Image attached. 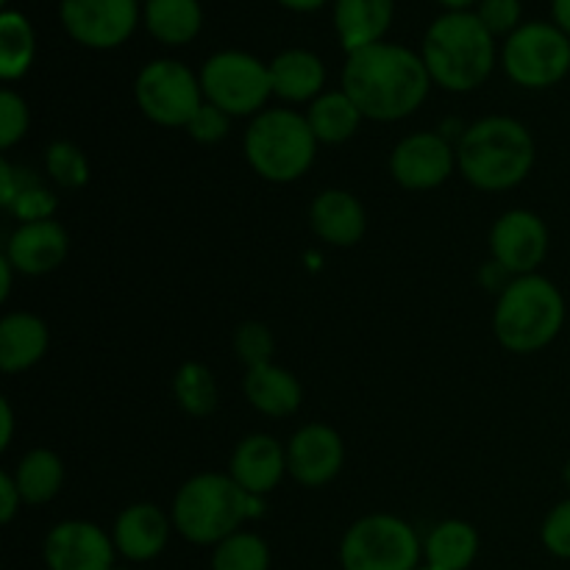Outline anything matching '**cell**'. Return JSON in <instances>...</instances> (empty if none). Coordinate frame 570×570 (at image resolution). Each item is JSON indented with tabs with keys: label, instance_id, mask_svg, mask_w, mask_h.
I'll use <instances>...</instances> for the list:
<instances>
[{
	"label": "cell",
	"instance_id": "cell-14",
	"mask_svg": "<svg viewBox=\"0 0 570 570\" xmlns=\"http://www.w3.org/2000/svg\"><path fill=\"white\" fill-rule=\"evenodd\" d=\"M45 562L50 570H111L115 540L87 521H65L45 538Z\"/></svg>",
	"mask_w": 570,
	"mask_h": 570
},
{
	"label": "cell",
	"instance_id": "cell-28",
	"mask_svg": "<svg viewBox=\"0 0 570 570\" xmlns=\"http://www.w3.org/2000/svg\"><path fill=\"white\" fill-rule=\"evenodd\" d=\"M145 20L156 39L184 45L200 31V6L198 0H148Z\"/></svg>",
	"mask_w": 570,
	"mask_h": 570
},
{
	"label": "cell",
	"instance_id": "cell-41",
	"mask_svg": "<svg viewBox=\"0 0 570 570\" xmlns=\"http://www.w3.org/2000/svg\"><path fill=\"white\" fill-rule=\"evenodd\" d=\"M554 17L557 26L566 33H570V0H554Z\"/></svg>",
	"mask_w": 570,
	"mask_h": 570
},
{
	"label": "cell",
	"instance_id": "cell-13",
	"mask_svg": "<svg viewBox=\"0 0 570 570\" xmlns=\"http://www.w3.org/2000/svg\"><path fill=\"white\" fill-rule=\"evenodd\" d=\"M456 165V148L440 134L421 131L401 139L390 156V173L406 189H434L451 176Z\"/></svg>",
	"mask_w": 570,
	"mask_h": 570
},
{
	"label": "cell",
	"instance_id": "cell-45",
	"mask_svg": "<svg viewBox=\"0 0 570 570\" xmlns=\"http://www.w3.org/2000/svg\"><path fill=\"white\" fill-rule=\"evenodd\" d=\"M417 570H432V568H417Z\"/></svg>",
	"mask_w": 570,
	"mask_h": 570
},
{
	"label": "cell",
	"instance_id": "cell-2",
	"mask_svg": "<svg viewBox=\"0 0 570 570\" xmlns=\"http://www.w3.org/2000/svg\"><path fill=\"white\" fill-rule=\"evenodd\" d=\"M456 167L476 189L504 193L518 187L534 167V139L512 117H484L460 137Z\"/></svg>",
	"mask_w": 570,
	"mask_h": 570
},
{
	"label": "cell",
	"instance_id": "cell-30",
	"mask_svg": "<svg viewBox=\"0 0 570 570\" xmlns=\"http://www.w3.org/2000/svg\"><path fill=\"white\" fill-rule=\"evenodd\" d=\"M173 393H176L181 410L195 417L212 415L217 406V382L209 367L200 362H187L178 367L176 379H173Z\"/></svg>",
	"mask_w": 570,
	"mask_h": 570
},
{
	"label": "cell",
	"instance_id": "cell-37",
	"mask_svg": "<svg viewBox=\"0 0 570 570\" xmlns=\"http://www.w3.org/2000/svg\"><path fill=\"white\" fill-rule=\"evenodd\" d=\"M521 17V3L518 0H484L479 9V20L484 22L490 33H507L515 28Z\"/></svg>",
	"mask_w": 570,
	"mask_h": 570
},
{
	"label": "cell",
	"instance_id": "cell-8",
	"mask_svg": "<svg viewBox=\"0 0 570 570\" xmlns=\"http://www.w3.org/2000/svg\"><path fill=\"white\" fill-rule=\"evenodd\" d=\"M200 87L209 104L226 111L228 117L254 115L273 92L271 67H265L250 53L226 50L206 61L200 72Z\"/></svg>",
	"mask_w": 570,
	"mask_h": 570
},
{
	"label": "cell",
	"instance_id": "cell-43",
	"mask_svg": "<svg viewBox=\"0 0 570 570\" xmlns=\"http://www.w3.org/2000/svg\"><path fill=\"white\" fill-rule=\"evenodd\" d=\"M445 6H454V9H462V6H468L471 3V0H443Z\"/></svg>",
	"mask_w": 570,
	"mask_h": 570
},
{
	"label": "cell",
	"instance_id": "cell-44",
	"mask_svg": "<svg viewBox=\"0 0 570 570\" xmlns=\"http://www.w3.org/2000/svg\"><path fill=\"white\" fill-rule=\"evenodd\" d=\"M566 482H568V488H570V462L566 465Z\"/></svg>",
	"mask_w": 570,
	"mask_h": 570
},
{
	"label": "cell",
	"instance_id": "cell-20",
	"mask_svg": "<svg viewBox=\"0 0 570 570\" xmlns=\"http://www.w3.org/2000/svg\"><path fill=\"white\" fill-rule=\"evenodd\" d=\"M48 351V326L31 312H11L0 321V367L20 373L37 365Z\"/></svg>",
	"mask_w": 570,
	"mask_h": 570
},
{
	"label": "cell",
	"instance_id": "cell-46",
	"mask_svg": "<svg viewBox=\"0 0 570 570\" xmlns=\"http://www.w3.org/2000/svg\"><path fill=\"white\" fill-rule=\"evenodd\" d=\"M111 570H122V568H111Z\"/></svg>",
	"mask_w": 570,
	"mask_h": 570
},
{
	"label": "cell",
	"instance_id": "cell-17",
	"mask_svg": "<svg viewBox=\"0 0 570 570\" xmlns=\"http://www.w3.org/2000/svg\"><path fill=\"white\" fill-rule=\"evenodd\" d=\"M287 473V449L271 434H250L234 449L228 476L250 495H267Z\"/></svg>",
	"mask_w": 570,
	"mask_h": 570
},
{
	"label": "cell",
	"instance_id": "cell-22",
	"mask_svg": "<svg viewBox=\"0 0 570 570\" xmlns=\"http://www.w3.org/2000/svg\"><path fill=\"white\" fill-rule=\"evenodd\" d=\"M243 387L245 399H248L262 415L271 417L293 415L301 406V399H304V390H301L298 379L289 371H284V367L273 365V362L250 367V371L245 373Z\"/></svg>",
	"mask_w": 570,
	"mask_h": 570
},
{
	"label": "cell",
	"instance_id": "cell-31",
	"mask_svg": "<svg viewBox=\"0 0 570 570\" xmlns=\"http://www.w3.org/2000/svg\"><path fill=\"white\" fill-rule=\"evenodd\" d=\"M271 568V549L259 534L234 532L223 543L215 546L212 570H267Z\"/></svg>",
	"mask_w": 570,
	"mask_h": 570
},
{
	"label": "cell",
	"instance_id": "cell-42",
	"mask_svg": "<svg viewBox=\"0 0 570 570\" xmlns=\"http://www.w3.org/2000/svg\"><path fill=\"white\" fill-rule=\"evenodd\" d=\"M284 6H289V9H298V11H312L317 9V6H323L326 0H282Z\"/></svg>",
	"mask_w": 570,
	"mask_h": 570
},
{
	"label": "cell",
	"instance_id": "cell-23",
	"mask_svg": "<svg viewBox=\"0 0 570 570\" xmlns=\"http://www.w3.org/2000/svg\"><path fill=\"white\" fill-rule=\"evenodd\" d=\"M0 200L6 209L22 223L50 220L56 212V195L39 184L31 170L11 167L9 161H0Z\"/></svg>",
	"mask_w": 570,
	"mask_h": 570
},
{
	"label": "cell",
	"instance_id": "cell-12",
	"mask_svg": "<svg viewBox=\"0 0 570 570\" xmlns=\"http://www.w3.org/2000/svg\"><path fill=\"white\" fill-rule=\"evenodd\" d=\"M490 248H493L495 265L501 271L529 276L546 259L549 232L534 212L512 209L495 220L493 232H490Z\"/></svg>",
	"mask_w": 570,
	"mask_h": 570
},
{
	"label": "cell",
	"instance_id": "cell-5",
	"mask_svg": "<svg viewBox=\"0 0 570 570\" xmlns=\"http://www.w3.org/2000/svg\"><path fill=\"white\" fill-rule=\"evenodd\" d=\"M566 301L549 278L529 273L510 282L493 312L499 343L512 354H534L560 334Z\"/></svg>",
	"mask_w": 570,
	"mask_h": 570
},
{
	"label": "cell",
	"instance_id": "cell-40",
	"mask_svg": "<svg viewBox=\"0 0 570 570\" xmlns=\"http://www.w3.org/2000/svg\"><path fill=\"white\" fill-rule=\"evenodd\" d=\"M11 271H14V265H11L9 259H0V298H9L11 293Z\"/></svg>",
	"mask_w": 570,
	"mask_h": 570
},
{
	"label": "cell",
	"instance_id": "cell-11",
	"mask_svg": "<svg viewBox=\"0 0 570 570\" xmlns=\"http://www.w3.org/2000/svg\"><path fill=\"white\" fill-rule=\"evenodd\" d=\"M61 22L89 48H115L137 26V0H61Z\"/></svg>",
	"mask_w": 570,
	"mask_h": 570
},
{
	"label": "cell",
	"instance_id": "cell-15",
	"mask_svg": "<svg viewBox=\"0 0 570 570\" xmlns=\"http://www.w3.org/2000/svg\"><path fill=\"white\" fill-rule=\"evenodd\" d=\"M345 449L340 434L326 423L298 429L287 445V471L304 488H323L340 473Z\"/></svg>",
	"mask_w": 570,
	"mask_h": 570
},
{
	"label": "cell",
	"instance_id": "cell-47",
	"mask_svg": "<svg viewBox=\"0 0 570 570\" xmlns=\"http://www.w3.org/2000/svg\"><path fill=\"white\" fill-rule=\"evenodd\" d=\"M3 3H6V0H3Z\"/></svg>",
	"mask_w": 570,
	"mask_h": 570
},
{
	"label": "cell",
	"instance_id": "cell-38",
	"mask_svg": "<svg viewBox=\"0 0 570 570\" xmlns=\"http://www.w3.org/2000/svg\"><path fill=\"white\" fill-rule=\"evenodd\" d=\"M20 504H22V495H20V488H17L14 476H11V473H0V521L3 523L14 521Z\"/></svg>",
	"mask_w": 570,
	"mask_h": 570
},
{
	"label": "cell",
	"instance_id": "cell-34",
	"mask_svg": "<svg viewBox=\"0 0 570 570\" xmlns=\"http://www.w3.org/2000/svg\"><path fill=\"white\" fill-rule=\"evenodd\" d=\"M28 134V106L11 89L0 92V145L11 148Z\"/></svg>",
	"mask_w": 570,
	"mask_h": 570
},
{
	"label": "cell",
	"instance_id": "cell-4",
	"mask_svg": "<svg viewBox=\"0 0 570 570\" xmlns=\"http://www.w3.org/2000/svg\"><path fill=\"white\" fill-rule=\"evenodd\" d=\"M493 33L471 11L438 17L423 39L429 76L451 92H468L484 83L493 70Z\"/></svg>",
	"mask_w": 570,
	"mask_h": 570
},
{
	"label": "cell",
	"instance_id": "cell-6",
	"mask_svg": "<svg viewBox=\"0 0 570 570\" xmlns=\"http://www.w3.org/2000/svg\"><path fill=\"white\" fill-rule=\"evenodd\" d=\"M317 139L309 120L298 111L267 109L245 131V156L262 178L276 184L295 181L312 167Z\"/></svg>",
	"mask_w": 570,
	"mask_h": 570
},
{
	"label": "cell",
	"instance_id": "cell-21",
	"mask_svg": "<svg viewBox=\"0 0 570 570\" xmlns=\"http://www.w3.org/2000/svg\"><path fill=\"white\" fill-rule=\"evenodd\" d=\"M390 20H393V0H337L334 9V26L348 53L382 42Z\"/></svg>",
	"mask_w": 570,
	"mask_h": 570
},
{
	"label": "cell",
	"instance_id": "cell-36",
	"mask_svg": "<svg viewBox=\"0 0 570 570\" xmlns=\"http://www.w3.org/2000/svg\"><path fill=\"white\" fill-rule=\"evenodd\" d=\"M187 131L195 142H204V145L220 142V139L228 134V115L223 109H217L215 104H204L198 111H195L193 120H189Z\"/></svg>",
	"mask_w": 570,
	"mask_h": 570
},
{
	"label": "cell",
	"instance_id": "cell-19",
	"mask_svg": "<svg viewBox=\"0 0 570 570\" xmlns=\"http://www.w3.org/2000/svg\"><path fill=\"white\" fill-rule=\"evenodd\" d=\"M309 220L323 243L340 245V248L360 243L367 226L362 204L345 189H326L317 195L309 209Z\"/></svg>",
	"mask_w": 570,
	"mask_h": 570
},
{
	"label": "cell",
	"instance_id": "cell-3",
	"mask_svg": "<svg viewBox=\"0 0 570 570\" xmlns=\"http://www.w3.org/2000/svg\"><path fill=\"white\" fill-rule=\"evenodd\" d=\"M262 512V495H250L223 473L193 476L173 501V523L189 543L217 546Z\"/></svg>",
	"mask_w": 570,
	"mask_h": 570
},
{
	"label": "cell",
	"instance_id": "cell-32",
	"mask_svg": "<svg viewBox=\"0 0 570 570\" xmlns=\"http://www.w3.org/2000/svg\"><path fill=\"white\" fill-rule=\"evenodd\" d=\"M45 167H48V176L53 178L59 187L78 189L87 184L89 178V165L87 156L81 154V148H76L72 142H53L45 156Z\"/></svg>",
	"mask_w": 570,
	"mask_h": 570
},
{
	"label": "cell",
	"instance_id": "cell-10",
	"mask_svg": "<svg viewBox=\"0 0 570 570\" xmlns=\"http://www.w3.org/2000/svg\"><path fill=\"white\" fill-rule=\"evenodd\" d=\"M200 92H204V87L193 76V70L173 59L150 61L137 76V87H134V95H137V104L145 111V117L154 120L156 126L167 128L189 126L195 111L204 106L200 104Z\"/></svg>",
	"mask_w": 570,
	"mask_h": 570
},
{
	"label": "cell",
	"instance_id": "cell-27",
	"mask_svg": "<svg viewBox=\"0 0 570 570\" xmlns=\"http://www.w3.org/2000/svg\"><path fill=\"white\" fill-rule=\"evenodd\" d=\"M11 476H14L26 504H48L65 484V465L53 451L33 449L22 456Z\"/></svg>",
	"mask_w": 570,
	"mask_h": 570
},
{
	"label": "cell",
	"instance_id": "cell-9",
	"mask_svg": "<svg viewBox=\"0 0 570 570\" xmlns=\"http://www.w3.org/2000/svg\"><path fill=\"white\" fill-rule=\"evenodd\" d=\"M507 76L529 89H543L570 70V39L549 22H529L512 31L504 45Z\"/></svg>",
	"mask_w": 570,
	"mask_h": 570
},
{
	"label": "cell",
	"instance_id": "cell-39",
	"mask_svg": "<svg viewBox=\"0 0 570 570\" xmlns=\"http://www.w3.org/2000/svg\"><path fill=\"white\" fill-rule=\"evenodd\" d=\"M11 434H14V412L9 399H0V449H9Z\"/></svg>",
	"mask_w": 570,
	"mask_h": 570
},
{
	"label": "cell",
	"instance_id": "cell-25",
	"mask_svg": "<svg viewBox=\"0 0 570 570\" xmlns=\"http://www.w3.org/2000/svg\"><path fill=\"white\" fill-rule=\"evenodd\" d=\"M426 568L432 570H468L476 560L479 534L465 521H445L426 538Z\"/></svg>",
	"mask_w": 570,
	"mask_h": 570
},
{
	"label": "cell",
	"instance_id": "cell-1",
	"mask_svg": "<svg viewBox=\"0 0 570 570\" xmlns=\"http://www.w3.org/2000/svg\"><path fill=\"white\" fill-rule=\"evenodd\" d=\"M432 76L426 61L410 48L390 42L367 45L348 56L343 70V92L362 111L379 122L410 117L426 100Z\"/></svg>",
	"mask_w": 570,
	"mask_h": 570
},
{
	"label": "cell",
	"instance_id": "cell-35",
	"mask_svg": "<svg viewBox=\"0 0 570 570\" xmlns=\"http://www.w3.org/2000/svg\"><path fill=\"white\" fill-rule=\"evenodd\" d=\"M543 546L560 560H570V501L549 512L543 523Z\"/></svg>",
	"mask_w": 570,
	"mask_h": 570
},
{
	"label": "cell",
	"instance_id": "cell-18",
	"mask_svg": "<svg viewBox=\"0 0 570 570\" xmlns=\"http://www.w3.org/2000/svg\"><path fill=\"white\" fill-rule=\"evenodd\" d=\"M170 538V521L154 504H131L117 515L115 549L134 562H148L165 551Z\"/></svg>",
	"mask_w": 570,
	"mask_h": 570
},
{
	"label": "cell",
	"instance_id": "cell-7",
	"mask_svg": "<svg viewBox=\"0 0 570 570\" xmlns=\"http://www.w3.org/2000/svg\"><path fill=\"white\" fill-rule=\"evenodd\" d=\"M345 570H417L421 540L395 515H367L345 532L340 546Z\"/></svg>",
	"mask_w": 570,
	"mask_h": 570
},
{
	"label": "cell",
	"instance_id": "cell-33",
	"mask_svg": "<svg viewBox=\"0 0 570 570\" xmlns=\"http://www.w3.org/2000/svg\"><path fill=\"white\" fill-rule=\"evenodd\" d=\"M234 348H237V356L243 365L259 367L271 362L273 354V337L267 332V326L262 323H243L237 328V337H234Z\"/></svg>",
	"mask_w": 570,
	"mask_h": 570
},
{
	"label": "cell",
	"instance_id": "cell-29",
	"mask_svg": "<svg viewBox=\"0 0 570 570\" xmlns=\"http://www.w3.org/2000/svg\"><path fill=\"white\" fill-rule=\"evenodd\" d=\"M33 59V31L31 22L20 11L0 14V76L6 81L26 76Z\"/></svg>",
	"mask_w": 570,
	"mask_h": 570
},
{
	"label": "cell",
	"instance_id": "cell-24",
	"mask_svg": "<svg viewBox=\"0 0 570 570\" xmlns=\"http://www.w3.org/2000/svg\"><path fill=\"white\" fill-rule=\"evenodd\" d=\"M273 92L284 100H312L323 89L326 70L323 61L309 50H284L271 65Z\"/></svg>",
	"mask_w": 570,
	"mask_h": 570
},
{
	"label": "cell",
	"instance_id": "cell-26",
	"mask_svg": "<svg viewBox=\"0 0 570 570\" xmlns=\"http://www.w3.org/2000/svg\"><path fill=\"white\" fill-rule=\"evenodd\" d=\"M306 120L317 142L337 145L354 137L362 122V111L345 92H326L312 100Z\"/></svg>",
	"mask_w": 570,
	"mask_h": 570
},
{
	"label": "cell",
	"instance_id": "cell-16",
	"mask_svg": "<svg viewBox=\"0 0 570 570\" xmlns=\"http://www.w3.org/2000/svg\"><path fill=\"white\" fill-rule=\"evenodd\" d=\"M67 250H70V239L56 220L20 223V228L6 243V259L14 265V271L42 276L67 259Z\"/></svg>",
	"mask_w": 570,
	"mask_h": 570
}]
</instances>
